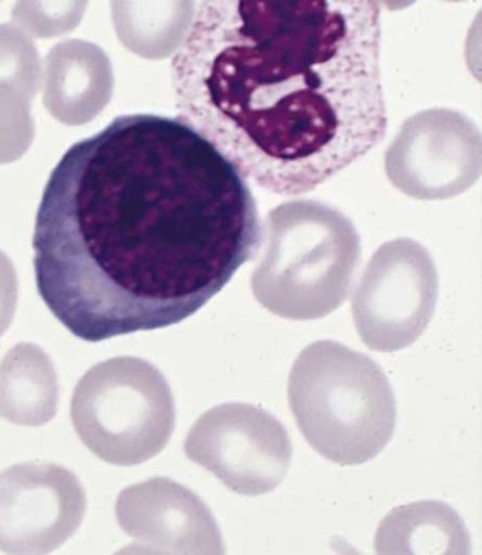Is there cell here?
I'll return each instance as SVG.
<instances>
[{"mask_svg": "<svg viewBox=\"0 0 482 555\" xmlns=\"http://www.w3.org/2000/svg\"><path fill=\"white\" fill-rule=\"evenodd\" d=\"M262 245L238 170L180 118L122 115L60 159L37 210V289L74 336L178 325Z\"/></svg>", "mask_w": 482, "mask_h": 555, "instance_id": "1", "label": "cell"}, {"mask_svg": "<svg viewBox=\"0 0 482 555\" xmlns=\"http://www.w3.org/2000/svg\"><path fill=\"white\" fill-rule=\"evenodd\" d=\"M381 7L207 0L171 63L180 119L243 178L314 191L385 138Z\"/></svg>", "mask_w": 482, "mask_h": 555, "instance_id": "2", "label": "cell"}, {"mask_svg": "<svg viewBox=\"0 0 482 555\" xmlns=\"http://www.w3.org/2000/svg\"><path fill=\"white\" fill-rule=\"evenodd\" d=\"M289 404L305 441L334 464H365L395 433L396 400L387 374L368 356L320 340L296 359Z\"/></svg>", "mask_w": 482, "mask_h": 555, "instance_id": "3", "label": "cell"}, {"mask_svg": "<svg viewBox=\"0 0 482 555\" xmlns=\"http://www.w3.org/2000/svg\"><path fill=\"white\" fill-rule=\"evenodd\" d=\"M265 242L250 276L255 299L290 321H316L349 298L361 240L352 221L317 201H294L272 208Z\"/></svg>", "mask_w": 482, "mask_h": 555, "instance_id": "4", "label": "cell"}, {"mask_svg": "<svg viewBox=\"0 0 482 555\" xmlns=\"http://www.w3.org/2000/svg\"><path fill=\"white\" fill-rule=\"evenodd\" d=\"M74 428L102 461L132 466L165 450L174 431V397L155 365L138 358L96 364L77 384Z\"/></svg>", "mask_w": 482, "mask_h": 555, "instance_id": "5", "label": "cell"}, {"mask_svg": "<svg viewBox=\"0 0 482 555\" xmlns=\"http://www.w3.org/2000/svg\"><path fill=\"white\" fill-rule=\"evenodd\" d=\"M439 298L433 257L412 238L377 249L352 296L356 332L370 350L391 353L414 345L432 321Z\"/></svg>", "mask_w": 482, "mask_h": 555, "instance_id": "6", "label": "cell"}, {"mask_svg": "<svg viewBox=\"0 0 482 555\" xmlns=\"http://www.w3.org/2000/svg\"><path fill=\"white\" fill-rule=\"evenodd\" d=\"M190 461L245 496L271 493L286 478L294 457L289 434L261 406L226 402L208 410L185 438Z\"/></svg>", "mask_w": 482, "mask_h": 555, "instance_id": "7", "label": "cell"}, {"mask_svg": "<svg viewBox=\"0 0 482 555\" xmlns=\"http://www.w3.org/2000/svg\"><path fill=\"white\" fill-rule=\"evenodd\" d=\"M482 138L467 115L450 108L420 111L401 125L385 152V172L416 201H448L479 182Z\"/></svg>", "mask_w": 482, "mask_h": 555, "instance_id": "8", "label": "cell"}, {"mask_svg": "<svg viewBox=\"0 0 482 555\" xmlns=\"http://www.w3.org/2000/svg\"><path fill=\"white\" fill-rule=\"evenodd\" d=\"M86 512V492L71 470L45 462L12 466L0 474V552H54Z\"/></svg>", "mask_w": 482, "mask_h": 555, "instance_id": "9", "label": "cell"}, {"mask_svg": "<svg viewBox=\"0 0 482 555\" xmlns=\"http://www.w3.org/2000/svg\"><path fill=\"white\" fill-rule=\"evenodd\" d=\"M120 529L136 541L133 553L222 554L220 527L192 490L167 478L129 486L119 494Z\"/></svg>", "mask_w": 482, "mask_h": 555, "instance_id": "10", "label": "cell"}, {"mask_svg": "<svg viewBox=\"0 0 482 555\" xmlns=\"http://www.w3.org/2000/svg\"><path fill=\"white\" fill-rule=\"evenodd\" d=\"M114 86L108 54L90 41L64 40L45 57L43 104L58 122H91L109 104Z\"/></svg>", "mask_w": 482, "mask_h": 555, "instance_id": "11", "label": "cell"}, {"mask_svg": "<svg viewBox=\"0 0 482 555\" xmlns=\"http://www.w3.org/2000/svg\"><path fill=\"white\" fill-rule=\"evenodd\" d=\"M54 364L39 346L21 344L0 363V416L16 425L41 427L57 413Z\"/></svg>", "mask_w": 482, "mask_h": 555, "instance_id": "12", "label": "cell"}, {"mask_svg": "<svg viewBox=\"0 0 482 555\" xmlns=\"http://www.w3.org/2000/svg\"><path fill=\"white\" fill-rule=\"evenodd\" d=\"M378 553H468V534L460 519L443 503H417L396 508L377 534Z\"/></svg>", "mask_w": 482, "mask_h": 555, "instance_id": "13", "label": "cell"}, {"mask_svg": "<svg viewBox=\"0 0 482 555\" xmlns=\"http://www.w3.org/2000/svg\"><path fill=\"white\" fill-rule=\"evenodd\" d=\"M196 12L193 2H113L119 40L132 53L152 60L179 52Z\"/></svg>", "mask_w": 482, "mask_h": 555, "instance_id": "14", "label": "cell"}, {"mask_svg": "<svg viewBox=\"0 0 482 555\" xmlns=\"http://www.w3.org/2000/svg\"><path fill=\"white\" fill-rule=\"evenodd\" d=\"M41 78L40 54L31 37L13 23L0 25V86L12 88L31 103Z\"/></svg>", "mask_w": 482, "mask_h": 555, "instance_id": "15", "label": "cell"}, {"mask_svg": "<svg viewBox=\"0 0 482 555\" xmlns=\"http://www.w3.org/2000/svg\"><path fill=\"white\" fill-rule=\"evenodd\" d=\"M86 11L87 2H18L12 18L27 36L44 39L76 29Z\"/></svg>", "mask_w": 482, "mask_h": 555, "instance_id": "16", "label": "cell"}, {"mask_svg": "<svg viewBox=\"0 0 482 555\" xmlns=\"http://www.w3.org/2000/svg\"><path fill=\"white\" fill-rule=\"evenodd\" d=\"M36 133L29 101L0 86V165L21 159Z\"/></svg>", "mask_w": 482, "mask_h": 555, "instance_id": "17", "label": "cell"}, {"mask_svg": "<svg viewBox=\"0 0 482 555\" xmlns=\"http://www.w3.org/2000/svg\"><path fill=\"white\" fill-rule=\"evenodd\" d=\"M18 282L11 258L0 251V337L12 325L17 307Z\"/></svg>", "mask_w": 482, "mask_h": 555, "instance_id": "18", "label": "cell"}]
</instances>
